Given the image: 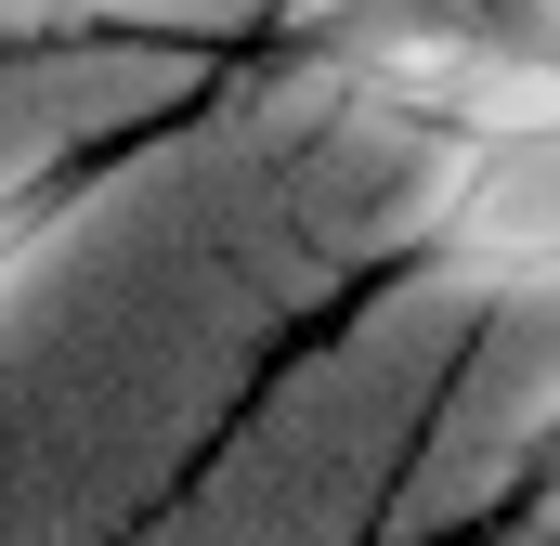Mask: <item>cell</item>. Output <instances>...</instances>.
<instances>
[{"mask_svg":"<svg viewBox=\"0 0 560 546\" xmlns=\"http://www.w3.org/2000/svg\"><path fill=\"white\" fill-rule=\"evenodd\" d=\"M418 273H548L560 261V79H509L443 118V182L405 222Z\"/></svg>","mask_w":560,"mask_h":546,"instance_id":"1","label":"cell"},{"mask_svg":"<svg viewBox=\"0 0 560 546\" xmlns=\"http://www.w3.org/2000/svg\"><path fill=\"white\" fill-rule=\"evenodd\" d=\"M118 156H131V143L105 131V143H66V156H39V169H0V286H13V273L39 261V248L79 222V209H92V182H105Z\"/></svg>","mask_w":560,"mask_h":546,"instance_id":"2","label":"cell"},{"mask_svg":"<svg viewBox=\"0 0 560 546\" xmlns=\"http://www.w3.org/2000/svg\"><path fill=\"white\" fill-rule=\"evenodd\" d=\"M469 66L509 92V79H560V0H443Z\"/></svg>","mask_w":560,"mask_h":546,"instance_id":"3","label":"cell"},{"mask_svg":"<svg viewBox=\"0 0 560 546\" xmlns=\"http://www.w3.org/2000/svg\"><path fill=\"white\" fill-rule=\"evenodd\" d=\"M495 521H560V404L535 416V442H522V468H509V495H495Z\"/></svg>","mask_w":560,"mask_h":546,"instance_id":"4","label":"cell"},{"mask_svg":"<svg viewBox=\"0 0 560 546\" xmlns=\"http://www.w3.org/2000/svg\"><path fill=\"white\" fill-rule=\"evenodd\" d=\"M0 13H92V0H0Z\"/></svg>","mask_w":560,"mask_h":546,"instance_id":"5","label":"cell"}]
</instances>
